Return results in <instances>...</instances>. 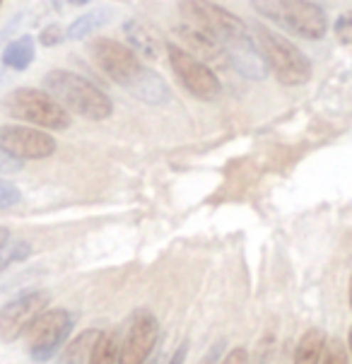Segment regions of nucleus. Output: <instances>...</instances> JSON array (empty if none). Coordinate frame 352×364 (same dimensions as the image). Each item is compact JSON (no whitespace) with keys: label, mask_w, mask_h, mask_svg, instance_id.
<instances>
[{"label":"nucleus","mask_w":352,"mask_h":364,"mask_svg":"<svg viewBox=\"0 0 352 364\" xmlns=\"http://www.w3.org/2000/svg\"><path fill=\"white\" fill-rule=\"evenodd\" d=\"M29 256H32V244H29L27 239H20V242L8 244L3 251H0V273L8 270L10 265L22 263L24 258H29Z\"/></svg>","instance_id":"aec40b11"},{"label":"nucleus","mask_w":352,"mask_h":364,"mask_svg":"<svg viewBox=\"0 0 352 364\" xmlns=\"http://www.w3.org/2000/svg\"><path fill=\"white\" fill-rule=\"evenodd\" d=\"M253 36H256V46L261 48L265 58V65L277 77V82H282L285 87H302V85H306L311 80V60L289 39L268 29L265 24H256Z\"/></svg>","instance_id":"7ed1b4c3"},{"label":"nucleus","mask_w":352,"mask_h":364,"mask_svg":"<svg viewBox=\"0 0 352 364\" xmlns=\"http://www.w3.org/2000/svg\"><path fill=\"white\" fill-rule=\"evenodd\" d=\"M348 299H350V309H352V275H350V287H348Z\"/></svg>","instance_id":"2f4dec72"},{"label":"nucleus","mask_w":352,"mask_h":364,"mask_svg":"<svg viewBox=\"0 0 352 364\" xmlns=\"http://www.w3.org/2000/svg\"><path fill=\"white\" fill-rule=\"evenodd\" d=\"M22 17H24V12H20V15H15V17H12V22H8V27H5L3 32H0V46L5 44V39L10 36V32H15V29H17V22H20Z\"/></svg>","instance_id":"c85d7f7f"},{"label":"nucleus","mask_w":352,"mask_h":364,"mask_svg":"<svg viewBox=\"0 0 352 364\" xmlns=\"http://www.w3.org/2000/svg\"><path fill=\"white\" fill-rule=\"evenodd\" d=\"M123 36H126V46L138 53V58L159 60V55L166 51L162 34L143 20H128L123 24Z\"/></svg>","instance_id":"4468645a"},{"label":"nucleus","mask_w":352,"mask_h":364,"mask_svg":"<svg viewBox=\"0 0 352 364\" xmlns=\"http://www.w3.org/2000/svg\"><path fill=\"white\" fill-rule=\"evenodd\" d=\"M225 345H227L225 338H220L218 343H213V345H210V348H208V353L203 355L201 364H220V360H222V353H225Z\"/></svg>","instance_id":"a878e982"},{"label":"nucleus","mask_w":352,"mask_h":364,"mask_svg":"<svg viewBox=\"0 0 352 364\" xmlns=\"http://www.w3.org/2000/svg\"><path fill=\"white\" fill-rule=\"evenodd\" d=\"M159 341V323L150 311H135L128 323L123 341L119 343L116 364H145L154 355V345Z\"/></svg>","instance_id":"9d476101"},{"label":"nucleus","mask_w":352,"mask_h":364,"mask_svg":"<svg viewBox=\"0 0 352 364\" xmlns=\"http://www.w3.org/2000/svg\"><path fill=\"white\" fill-rule=\"evenodd\" d=\"M220 364H249V353L244 348H234L227 353V357Z\"/></svg>","instance_id":"bb28decb"},{"label":"nucleus","mask_w":352,"mask_h":364,"mask_svg":"<svg viewBox=\"0 0 352 364\" xmlns=\"http://www.w3.org/2000/svg\"><path fill=\"white\" fill-rule=\"evenodd\" d=\"M159 360H162V353H159V350H157V353H154V355H152L150 360H147L145 364H159Z\"/></svg>","instance_id":"7c9ffc66"},{"label":"nucleus","mask_w":352,"mask_h":364,"mask_svg":"<svg viewBox=\"0 0 352 364\" xmlns=\"http://www.w3.org/2000/svg\"><path fill=\"white\" fill-rule=\"evenodd\" d=\"M34 58H36L34 36L24 34L5 44L0 63H3V68H10V70H27V68L34 63Z\"/></svg>","instance_id":"dca6fc26"},{"label":"nucleus","mask_w":352,"mask_h":364,"mask_svg":"<svg viewBox=\"0 0 352 364\" xmlns=\"http://www.w3.org/2000/svg\"><path fill=\"white\" fill-rule=\"evenodd\" d=\"M119 357V341L114 331H102L95 341V348L90 353L87 364H116Z\"/></svg>","instance_id":"6ab92c4d"},{"label":"nucleus","mask_w":352,"mask_h":364,"mask_svg":"<svg viewBox=\"0 0 352 364\" xmlns=\"http://www.w3.org/2000/svg\"><path fill=\"white\" fill-rule=\"evenodd\" d=\"M8 244H10V230H8V227L0 225V251H3Z\"/></svg>","instance_id":"c756f323"},{"label":"nucleus","mask_w":352,"mask_h":364,"mask_svg":"<svg viewBox=\"0 0 352 364\" xmlns=\"http://www.w3.org/2000/svg\"><path fill=\"white\" fill-rule=\"evenodd\" d=\"M75 326V316L68 309H48L27 333V350L34 362H48L63 350Z\"/></svg>","instance_id":"0eeeda50"},{"label":"nucleus","mask_w":352,"mask_h":364,"mask_svg":"<svg viewBox=\"0 0 352 364\" xmlns=\"http://www.w3.org/2000/svg\"><path fill=\"white\" fill-rule=\"evenodd\" d=\"M51 294L46 289H27L0 306V343H15L48 311Z\"/></svg>","instance_id":"423d86ee"},{"label":"nucleus","mask_w":352,"mask_h":364,"mask_svg":"<svg viewBox=\"0 0 352 364\" xmlns=\"http://www.w3.org/2000/svg\"><path fill=\"white\" fill-rule=\"evenodd\" d=\"M3 109L15 121L29 123L39 131H65L70 126V114L39 87H15L5 95Z\"/></svg>","instance_id":"39448f33"},{"label":"nucleus","mask_w":352,"mask_h":364,"mask_svg":"<svg viewBox=\"0 0 352 364\" xmlns=\"http://www.w3.org/2000/svg\"><path fill=\"white\" fill-rule=\"evenodd\" d=\"M176 34L181 36V41L186 46V51L191 55H196L198 60H203L206 65H218V68H227L230 65V58H227V51L225 46L220 44L218 39H213L210 34L201 32V29H196L193 24H181V27L176 29Z\"/></svg>","instance_id":"f8f14e48"},{"label":"nucleus","mask_w":352,"mask_h":364,"mask_svg":"<svg viewBox=\"0 0 352 364\" xmlns=\"http://www.w3.org/2000/svg\"><path fill=\"white\" fill-rule=\"evenodd\" d=\"M63 39H65V34H63V29H60V24H46V27L41 29V34H39V44L46 46V48L58 46Z\"/></svg>","instance_id":"5701e85b"},{"label":"nucleus","mask_w":352,"mask_h":364,"mask_svg":"<svg viewBox=\"0 0 352 364\" xmlns=\"http://www.w3.org/2000/svg\"><path fill=\"white\" fill-rule=\"evenodd\" d=\"M188 348H191V343H188V341H183V343L176 348V353L169 357V362H166V364H183V362H186Z\"/></svg>","instance_id":"cd10ccee"},{"label":"nucleus","mask_w":352,"mask_h":364,"mask_svg":"<svg viewBox=\"0 0 352 364\" xmlns=\"http://www.w3.org/2000/svg\"><path fill=\"white\" fill-rule=\"evenodd\" d=\"M348 345H350V357H352V326H350V336H348Z\"/></svg>","instance_id":"473e14b6"},{"label":"nucleus","mask_w":352,"mask_h":364,"mask_svg":"<svg viewBox=\"0 0 352 364\" xmlns=\"http://www.w3.org/2000/svg\"><path fill=\"white\" fill-rule=\"evenodd\" d=\"M225 51H227L230 63L237 68L244 77H249V80H265L268 77L270 70H268V65H265L261 48L256 46V41H253L251 34L244 36V39H237V41H232V44H227Z\"/></svg>","instance_id":"ddd939ff"},{"label":"nucleus","mask_w":352,"mask_h":364,"mask_svg":"<svg viewBox=\"0 0 352 364\" xmlns=\"http://www.w3.org/2000/svg\"><path fill=\"white\" fill-rule=\"evenodd\" d=\"M0 147L8 150L17 159H48L55 152V140L51 133L39 131L32 126H20V123H8L0 126Z\"/></svg>","instance_id":"9b49d317"},{"label":"nucleus","mask_w":352,"mask_h":364,"mask_svg":"<svg viewBox=\"0 0 352 364\" xmlns=\"http://www.w3.org/2000/svg\"><path fill=\"white\" fill-rule=\"evenodd\" d=\"M333 32L343 44H352V15H341L333 24Z\"/></svg>","instance_id":"393cba45"},{"label":"nucleus","mask_w":352,"mask_h":364,"mask_svg":"<svg viewBox=\"0 0 352 364\" xmlns=\"http://www.w3.org/2000/svg\"><path fill=\"white\" fill-rule=\"evenodd\" d=\"M253 10L268 22L302 36V39L319 41L329 34V15H326V10L319 3H306V0H273V3H263V0H256Z\"/></svg>","instance_id":"20e7f679"},{"label":"nucleus","mask_w":352,"mask_h":364,"mask_svg":"<svg viewBox=\"0 0 352 364\" xmlns=\"http://www.w3.org/2000/svg\"><path fill=\"white\" fill-rule=\"evenodd\" d=\"M90 53L104 75L119 87L131 92L135 100L150 107H164L171 102V87L164 82V77L147 68L138 58V53L131 51L126 44L109 39V36H100L90 44Z\"/></svg>","instance_id":"f257e3e1"},{"label":"nucleus","mask_w":352,"mask_h":364,"mask_svg":"<svg viewBox=\"0 0 352 364\" xmlns=\"http://www.w3.org/2000/svg\"><path fill=\"white\" fill-rule=\"evenodd\" d=\"M100 336V331L95 328H87L82 333H78L70 343H65V348L55 355V362L53 364H85L90 360V353L95 348V341Z\"/></svg>","instance_id":"f3484780"},{"label":"nucleus","mask_w":352,"mask_h":364,"mask_svg":"<svg viewBox=\"0 0 352 364\" xmlns=\"http://www.w3.org/2000/svg\"><path fill=\"white\" fill-rule=\"evenodd\" d=\"M116 17V10L109 8V5H100V8L85 12L82 17H78L75 22L68 27V39L73 41H82L87 39V36H92L95 32H100L102 27H107V24Z\"/></svg>","instance_id":"2eb2a0df"},{"label":"nucleus","mask_w":352,"mask_h":364,"mask_svg":"<svg viewBox=\"0 0 352 364\" xmlns=\"http://www.w3.org/2000/svg\"><path fill=\"white\" fill-rule=\"evenodd\" d=\"M24 162L17 157H12L8 150H3L0 147V176H10V174H17V171H22Z\"/></svg>","instance_id":"b1692460"},{"label":"nucleus","mask_w":352,"mask_h":364,"mask_svg":"<svg viewBox=\"0 0 352 364\" xmlns=\"http://www.w3.org/2000/svg\"><path fill=\"white\" fill-rule=\"evenodd\" d=\"M44 92H48L68 114L73 111L87 121H107L114 114V102L107 92L73 70H48L44 75Z\"/></svg>","instance_id":"f03ea898"},{"label":"nucleus","mask_w":352,"mask_h":364,"mask_svg":"<svg viewBox=\"0 0 352 364\" xmlns=\"http://www.w3.org/2000/svg\"><path fill=\"white\" fill-rule=\"evenodd\" d=\"M326 341H329V338H326V333L321 328H309L297 343V350H294V364H321Z\"/></svg>","instance_id":"a211bd4d"},{"label":"nucleus","mask_w":352,"mask_h":364,"mask_svg":"<svg viewBox=\"0 0 352 364\" xmlns=\"http://www.w3.org/2000/svg\"><path fill=\"white\" fill-rule=\"evenodd\" d=\"M181 15L186 17L188 24H193L196 29H201V32L210 34L213 39H218L222 46L249 36V29H246L242 17H237L234 12L225 10L222 5L181 3Z\"/></svg>","instance_id":"6e6552de"},{"label":"nucleus","mask_w":352,"mask_h":364,"mask_svg":"<svg viewBox=\"0 0 352 364\" xmlns=\"http://www.w3.org/2000/svg\"><path fill=\"white\" fill-rule=\"evenodd\" d=\"M166 55H169V63H171V70H174L176 80L193 97H198L203 102H210L222 92V85L213 68L198 60L196 55H191L183 46L166 44Z\"/></svg>","instance_id":"1a4fd4ad"},{"label":"nucleus","mask_w":352,"mask_h":364,"mask_svg":"<svg viewBox=\"0 0 352 364\" xmlns=\"http://www.w3.org/2000/svg\"><path fill=\"white\" fill-rule=\"evenodd\" d=\"M321 364H350L348 350H345L343 341H338V338H331V341H326Z\"/></svg>","instance_id":"412c9836"},{"label":"nucleus","mask_w":352,"mask_h":364,"mask_svg":"<svg viewBox=\"0 0 352 364\" xmlns=\"http://www.w3.org/2000/svg\"><path fill=\"white\" fill-rule=\"evenodd\" d=\"M22 203V191L8 178H0V210H10Z\"/></svg>","instance_id":"4be33fe9"}]
</instances>
